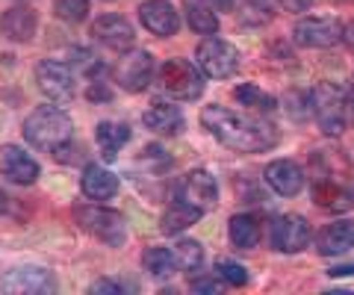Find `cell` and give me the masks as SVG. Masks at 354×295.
<instances>
[{
    "mask_svg": "<svg viewBox=\"0 0 354 295\" xmlns=\"http://www.w3.org/2000/svg\"><path fill=\"white\" fill-rule=\"evenodd\" d=\"M201 124L213 133V139H218L225 148L239 151V154H260V151H269L278 142V133L269 122L236 113V109L221 104L204 106Z\"/></svg>",
    "mask_w": 354,
    "mask_h": 295,
    "instance_id": "cell-1",
    "label": "cell"
},
{
    "mask_svg": "<svg viewBox=\"0 0 354 295\" xmlns=\"http://www.w3.org/2000/svg\"><path fill=\"white\" fill-rule=\"evenodd\" d=\"M71 133H74V124L68 113H62L59 106H39L24 122V139L32 148L50 151V154H57V151L68 145Z\"/></svg>",
    "mask_w": 354,
    "mask_h": 295,
    "instance_id": "cell-2",
    "label": "cell"
},
{
    "mask_svg": "<svg viewBox=\"0 0 354 295\" xmlns=\"http://www.w3.org/2000/svg\"><path fill=\"white\" fill-rule=\"evenodd\" d=\"M310 106H313V115L319 127H322L325 136H339L346 133L348 127V97L346 92H339L334 83H319L313 95H310Z\"/></svg>",
    "mask_w": 354,
    "mask_h": 295,
    "instance_id": "cell-3",
    "label": "cell"
},
{
    "mask_svg": "<svg viewBox=\"0 0 354 295\" xmlns=\"http://www.w3.org/2000/svg\"><path fill=\"white\" fill-rule=\"evenodd\" d=\"M74 218L86 234H92L101 242L118 248L124 242V216L109 207H97V204H77L74 207Z\"/></svg>",
    "mask_w": 354,
    "mask_h": 295,
    "instance_id": "cell-4",
    "label": "cell"
},
{
    "mask_svg": "<svg viewBox=\"0 0 354 295\" xmlns=\"http://www.w3.org/2000/svg\"><path fill=\"white\" fill-rule=\"evenodd\" d=\"M157 80L165 95L177 97V101H198L204 92V77L192 62L186 59H165L160 65Z\"/></svg>",
    "mask_w": 354,
    "mask_h": 295,
    "instance_id": "cell-5",
    "label": "cell"
},
{
    "mask_svg": "<svg viewBox=\"0 0 354 295\" xmlns=\"http://www.w3.org/2000/svg\"><path fill=\"white\" fill-rule=\"evenodd\" d=\"M198 65L207 77H216V80H225L230 74H236L239 68V53L230 41H221V39H207L198 45L195 50Z\"/></svg>",
    "mask_w": 354,
    "mask_h": 295,
    "instance_id": "cell-6",
    "label": "cell"
},
{
    "mask_svg": "<svg viewBox=\"0 0 354 295\" xmlns=\"http://www.w3.org/2000/svg\"><path fill=\"white\" fill-rule=\"evenodd\" d=\"M0 292H12V295H41V292H57V280L48 269L39 266H18L9 269L0 278Z\"/></svg>",
    "mask_w": 354,
    "mask_h": 295,
    "instance_id": "cell-7",
    "label": "cell"
},
{
    "mask_svg": "<svg viewBox=\"0 0 354 295\" xmlns=\"http://www.w3.org/2000/svg\"><path fill=\"white\" fill-rule=\"evenodd\" d=\"M36 83H39V89L57 104H68L77 92L71 68L59 59H41L36 65Z\"/></svg>",
    "mask_w": 354,
    "mask_h": 295,
    "instance_id": "cell-8",
    "label": "cell"
},
{
    "mask_svg": "<svg viewBox=\"0 0 354 295\" xmlns=\"http://www.w3.org/2000/svg\"><path fill=\"white\" fill-rule=\"evenodd\" d=\"M342 32L346 30H342L337 18L322 15V18H301L292 27V39L301 48H334L342 39Z\"/></svg>",
    "mask_w": 354,
    "mask_h": 295,
    "instance_id": "cell-9",
    "label": "cell"
},
{
    "mask_svg": "<svg viewBox=\"0 0 354 295\" xmlns=\"http://www.w3.org/2000/svg\"><path fill=\"white\" fill-rule=\"evenodd\" d=\"M115 80L127 92H145L153 80V59L148 50H127L115 65Z\"/></svg>",
    "mask_w": 354,
    "mask_h": 295,
    "instance_id": "cell-10",
    "label": "cell"
},
{
    "mask_svg": "<svg viewBox=\"0 0 354 295\" xmlns=\"http://www.w3.org/2000/svg\"><path fill=\"white\" fill-rule=\"evenodd\" d=\"M92 36L101 41L104 48H109V50L127 53L133 48V41H136V30H133V24L124 15L106 12V15H101L92 24Z\"/></svg>",
    "mask_w": 354,
    "mask_h": 295,
    "instance_id": "cell-11",
    "label": "cell"
},
{
    "mask_svg": "<svg viewBox=\"0 0 354 295\" xmlns=\"http://www.w3.org/2000/svg\"><path fill=\"white\" fill-rule=\"evenodd\" d=\"M269 242L274 251H283V254H295L310 242V225L301 216H281L278 222L272 225Z\"/></svg>",
    "mask_w": 354,
    "mask_h": 295,
    "instance_id": "cell-12",
    "label": "cell"
},
{
    "mask_svg": "<svg viewBox=\"0 0 354 295\" xmlns=\"http://www.w3.org/2000/svg\"><path fill=\"white\" fill-rule=\"evenodd\" d=\"M177 198L186 201V204H192L198 207L201 213L207 210H213L216 201H218V187H216V180H213V174L209 171H189L183 178L180 183V189H177Z\"/></svg>",
    "mask_w": 354,
    "mask_h": 295,
    "instance_id": "cell-13",
    "label": "cell"
},
{
    "mask_svg": "<svg viewBox=\"0 0 354 295\" xmlns=\"http://www.w3.org/2000/svg\"><path fill=\"white\" fill-rule=\"evenodd\" d=\"M0 174L9 178L18 187H30L39 180V162L32 160L24 148L18 145H6L0 151Z\"/></svg>",
    "mask_w": 354,
    "mask_h": 295,
    "instance_id": "cell-14",
    "label": "cell"
},
{
    "mask_svg": "<svg viewBox=\"0 0 354 295\" xmlns=\"http://www.w3.org/2000/svg\"><path fill=\"white\" fill-rule=\"evenodd\" d=\"M139 21L145 24V30H151L153 36H174L177 27H180V18H177V9L169 0H145L139 6Z\"/></svg>",
    "mask_w": 354,
    "mask_h": 295,
    "instance_id": "cell-15",
    "label": "cell"
},
{
    "mask_svg": "<svg viewBox=\"0 0 354 295\" xmlns=\"http://www.w3.org/2000/svg\"><path fill=\"white\" fill-rule=\"evenodd\" d=\"M266 183L283 198H292L304 189V171L292 160H274L272 166H266Z\"/></svg>",
    "mask_w": 354,
    "mask_h": 295,
    "instance_id": "cell-16",
    "label": "cell"
},
{
    "mask_svg": "<svg viewBox=\"0 0 354 295\" xmlns=\"http://www.w3.org/2000/svg\"><path fill=\"white\" fill-rule=\"evenodd\" d=\"M36 30H39V18L24 3L6 9L3 18H0V32H3L9 41H30L36 36Z\"/></svg>",
    "mask_w": 354,
    "mask_h": 295,
    "instance_id": "cell-17",
    "label": "cell"
},
{
    "mask_svg": "<svg viewBox=\"0 0 354 295\" xmlns=\"http://www.w3.org/2000/svg\"><path fill=\"white\" fill-rule=\"evenodd\" d=\"M348 248H354V222L351 218H342V222L328 225L325 231H319V236H316V251L325 254V257L346 254Z\"/></svg>",
    "mask_w": 354,
    "mask_h": 295,
    "instance_id": "cell-18",
    "label": "cell"
},
{
    "mask_svg": "<svg viewBox=\"0 0 354 295\" xmlns=\"http://www.w3.org/2000/svg\"><path fill=\"white\" fill-rule=\"evenodd\" d=\"M80 187H83V195L92 201H106L113 198L118 192V178L113 171H106L104 166H97V162H88L83 169V178H80Z\"/></svg>",
    "mask_w": 354,
    "mask_h": 295,
    "instance_id": "cell-19",
    "label": "cell"
},
{
    "mask_svg": "<svg viewBox=\"0 0 354 295\" xmlns=\"http://www.w3.org/2000/svg\"><path fill=\"white\" fill-rule=\"evenodd\" d=\"M142 122H145V127L153 130V133L174 136L183 130V113L171 104H151L145 109V115H142Z\"/></svg>",
    "mask_w": 354,
    "mask_h": 295,
    "instance_id": "cell-20",
    "label": "cell"
},
{
    "mask_svg": "<svg viewBox=\"0 0 354 295\" xmlns=\"http://www.w3.org/2000/svg\"><path fill=\"white\" fill-rule=\"evenodd\" d=\"M201 216H204V213L198 210V207L186 204V201H180V198H174V204H171L169 210L162 213V218H160V227H162V234H165V236H174V234L186 231V227H192V225H195Z\"/></svg>",
    "mask_w": 354,
    "mask_h": 295,
    "instance_id": "cell-21",
    "label": "cell"
},
{
    "mask_svg": "<svg viewBox=\"0 0 354 295\" xmlns=\"http://www.w3.org/2000/svg\"><path fill=\"white\" fill-rule=\"evenodd\" d=\"M313 201H316V207H322V210H328V213H346L351 207V195L342 187H337L330 178H322V180L316 178Z\"/></svg>",
    "mask_w": 354,
    "mask_h": 295,
    "instance_id": "cell-22",
    "label": "cell"
},
{
    "mask_svg": "<svg viewBox=\"0 0 354 295\" xmlns=\"http://www.w3.org/2000/svg\"><path fill=\"white\" fill-rule=\"evenodd\" d=\"M95 139H97V145H101L104 157L115 160L118 151L130 142V127L118 124V122H101V124H97V130H95Z\"/></svg>",
    "mask_w": 354,
    "mask_h": 295,
    "instance_id": "cell-23",
    "label": "cell"
},
{
    "mask_svg": "<svg viewBox=\"0 0 354 295\" xmlns=\"http://www.w3.org/2000/svg\"><path fill=\"white\" fill-rule=\"evenodd\" d=\"M183 12L195 32H201V36H216L218 32V18L207 0H183Z\"/></svg>",
    "mask_w": 354,
    "mask_h": 295,
    "instance_id": "cell-24",
    "label": "cell"
},
{
    "mask_svg": "<svg viewBox=\"0 0 354 295\" xmlns=\"http://www.w3.org/2000/svg\"><path fill=\"white\" fill-rule=\"evenodd\" d=\"M227 231H230V242H234L236 248H242V251H248V248H254L260 242V222L248 213H239V216L230 218Z\"/></svg>",
    "mask_w": 354,
    "mask_h": 295,
    "instance_id": "cell-25",
    "label": "cell"
},
{
    "mask_svg": "<svg viewBox=\"0 0 354 295\" xmlns=\"http://www.w3.org/2000/svg\"><path fill=\"white\" fill-rule=\"evenodd\" d=\"M174 266L180 272H198L204 263V248L195 239H177V245H171Z\"/></svg>",
    "mask_w": 354,
    "mask_h": 295,
    "instance_id": "cell-26",
    "label": "cell"
},
{
    "mask_svg": "<svg viewBox=\"0 0 354 295\" xmlns=\"http://www.w3.org/2000/svg\"><path fill=\"white\" fill-rule=\"evenodd\" d=\"M142 266H145V272L151 278H169L171 272L177 269L174 266V254H171V248H148L145 254H142Z\"/></svg>",
    "mask_w": 354,
    "mask_h": 295,
    "instance_id": "cell-27",
    "label": "cell"
},
{
    "mask_svg": "<svg viewBox=\"0 0 354 295\" xmlns=\"http://www.w3.org/2000/svg\"><path fill=\"white\" fill-rule=\"evenodd\" d=\"M272 18V3L269 0H242L239 3V21L242 24H266V21Z\"/></svg>",
    "mask_w": 354,
    "mask_h": 295,
    "instance_id": "cell-28",
    "label": "cell"
},
{
    "mask_svg": "<svg viewBox=\"0 0 354 295\" xmlns=\"http://www.w3.org/2000/svg\"><path fill=\"white\" fill-rule=\"evenodd\" d=\"M234 95H236V101H242L245 106L260 109V113H272V109H274V97L266 95L263 89H257V86H251V83L248 86H239Z\"/></svg>",
    "mask_w": 354,
    "mask_h": 295,
    "instance_id": "cell-29",
    "label": "cell"
},
{
    "mask_svg": "<svg viewBox=\"0 0 354 295\" xmlns=\"http://www.w3.org/2000/svg\"><path fill=\"white\" fill-rule=\"evenodd\" d=\"M53 9L62 21H71V24H80L88 15V0H53Z\"/></svg>",
    "mask_w": 354,
    "mask_h": 295,
    "instance_id": "cell-30",
    "label": "cell"
},
{
    "mask_svg": "<svg viewBox=\"0 0 354 295\" xmlns=\"http://www.w3.org/2000/svg\"><path fill=\"white\" fill-rule=\"evenodd\" d=\"M216 275L225 283H230V287H245V283H248V272L242 269L239 263H234V260H218V263H216Z\"/></svg>",
    "mask_w": 354,
    "mask_h": 295,
    "instance_id": "cell-31",
    "label": "cell"
},
{
    "mask_svg": "<svg viewBox=\"0 0 354 295\" xmlns=\"http://www.w3.org/2000/svg\"><path fill=\"white\" fill-rule=\"evenodd\" d=\"M307 106H310V101H307V95L304 92H290L286 95V113H290V118H301L307 115Z\"/></svg>",
    "mask_w": 354,
    "mask_h": 295,
    "instance_id": "cell-32",
    "label": "cell"
},
{
    "mask_svg": "<svg viewBox=\"0 0 354 295\" xmlns=\"http://www.w3.org/2000/svg\"><path fill=\"white\" fill-rule=\"evenodd\" d=\"M133 289V283H121V280H97L92 283V292L101 295V292H109V295H124Z\"/></svg>",
    "mask_w": 354,
    "mask_h": 295,
    "instance_id": "cell-33",
    "label": "cell"
},
{
    "mask_svg": "<svg viewBox=\"0 0 354 295\" xmlns=\"http://www.w3.org/2000/svg\"><path fill=\"white\" fill-rule=\"evenodd\" d=\"M74 57H77V65H80V68H83L86 74H101V71H104V65L95 59V53H88V50H77Z\"/></svg>",
    "mask_w": 354,
    "mask_h": 295,
    "instance_id": "cell-34",
    "label": "cell"
},
{
    "mask_svg": "<svg viewBox=\"0 0 354 295\" xmlns=\"http://www.w3.org/2000/svg\"><path fill=\"white\" fill-rule=\"evenodd\" d=\"M189 289H192V292H218L221 283L213 280V278H195V280L189 283Z\"/></svg>",
    "mask_w": 354,
    "mask_h": 295,
    "instance_id": "cell-35",
    "label": "cell"
},
{
    "mask_svg": "<svg viewBox=\"0 0 354 295\" xmlns=\"http://www.w3.org/2000/svg\"><path fill=\"white\" fill-rule=\"evenodd\" d=\"M278 3L286 9V12H304V9L313 3V0H278Z\"/></svg>",
    "mask_w": 354,
    "mask_h": 295,
    "instance_id": "cell-36",
    "label": "cell"
},
{
    "mask_svg": "<svg viewBox=\"0 0 354 295\" xmlns=\"http://www.w3.org/2000/svg\"><path fill=\"white\" fill-rule=\"evenodd\" d=\"M88 97H92V101H109V97H113V92L101 89V83H92V89H88Z\"/></svg>",
    "mask_w": 354,
    "mask_h": 295,
    "instance_id": "cell-37",
    "label": "cell"
},
{
    "mask_svg": "<svg viewBox=\"0 0 354 295\" xmlns=\"http://www.w3.org/2000/svg\"><path fill=\"white\" fill-rule=\"evenodd\" d=\"M342 39H346V45H348V50L354 53V21H351V24L346 27V32H342Z\"/></svg>",
    "mask_w": 354,
    "mask_h": 295,
    "instance_id": "cell-38",
    "label": "cell"
},
{
    "mask_svg": "<svg viewBox=\"0 0 354 295\" xmlns=\"http://www.w3.org/2000/svg\"><path fill=\"white\" fill-rule=\"evenodd\" d=\"M330 275H334V278H342V275H354V263H351V266H337V269H330Z\"/></svg>",
    "mask_w": 354,
    "mask_h": 295,
    "instance_id": "cell-39",
    "label": "cell"
},
{
    "mask_svg": "<svg viewBox=\"0 0 354 295\" xmlns=\"http://www.w3.org/2000/svg\"><path fill=\"white\" fill-rule=\"evenodd\" d=\"M346 97H348V104H351V109H354V77H351V86L346 89Z\"/></svg>",
    "mask_w": 354,
    "mask_h": 295,
    "instance_id": "cell-40",
    "label": "cell"
},
{
    "mask_svg": "<svg viewBox=\"0 0 354 295\" xmlns=\"http://www.w3.org/2000/svg\"><path fill=\"white\" fill-rule=\"evenodd\" d=\"M234 3H236V0H216V6H221V9H230Z\"/></svg>",
    "mask_w": 354,
    "mask_h": 295,
    "instance_id": "cell-41",
    "label": "cell"
}]
</instances>
